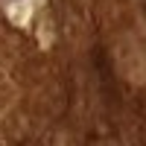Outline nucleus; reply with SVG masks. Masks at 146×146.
Returning <instances> with one entry per match:
<instances>
[{
  "label": "nucleus",
  "mask_w": 146,
  "mask_h": 146,
  "mask_svg": "<svg viewBox=\"0 0 146 146\" xmlns=\"http://www.w3.org/2000/svg\"><path fill=\"white\" fill-rule=\"evenodd\" d=\"M0 3H3L6 9H15V6H21V3H23V0H0Z\"/></svg>",
  "instance_id": "f257e3e1"
}]
</instances>
